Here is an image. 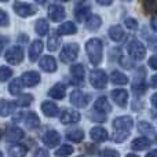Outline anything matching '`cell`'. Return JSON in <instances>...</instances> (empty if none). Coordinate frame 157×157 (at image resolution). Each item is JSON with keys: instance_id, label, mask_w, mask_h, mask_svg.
<instances>
[{"instance_id": "6da1fadb", "label": "cell", "mask_w": 157, "mask_h": 157, "mask_svg": "<svg viewBox=\"0 0 157 157\" xmlns=\"http://www.w3.org/2000/svg\"><path fill=\"white\" fill-rule=\"evenodd\" d=\"M102 50L103 44L99 39H90L86 44V51L88 55V59L92 65H99L102 61Z\"/></svg>"}, {"instance_id": "7a4b0ae2", "label": "cell", "mask_w": 157, "mask_h": 157, "mask_svg": "<svg viewBox=\"0 0 157 157\" xmlns=\"http://www.w3.org/2000/svg\"><path fill=\"white\" fill-rule=\"evenodd\" d=\"M90 83L92 87L97 90H102L108 84V75L102 71V69H95L90 73Z\"/></svg>"}, {"instance_id": "3957f363", "label": "cell", "mask_w": 157, "mask_h": 157, "mask_svg": "<svg viewBox=\"0 0 157 157\" xmlns=\"http://www.w3.org/2000/svg\"><path fill=\"white\" fill-rule=\"evenodd\" d=\"M78 55V44L76 43H68L63 46L61 51V61L65 63H72Z\"/></svg>"}, {"instance_id": "277c9868", "label": "cell", "mask_w": 157, "mask_h": 157, "mask_svg": "<svg viewBox=\"0 0 157 157\" xmlns=\"http://www.w3.org/2000/svg\"><path fill=\"white\" fill-rule=\"evenodd\" d=\"M4 58L10 65H18L24 61V50L18 46H13L6 51Z\"/></svg>"}, {"instance_id": "5b68a950", "label": "cell", "mask_w": 157, "mask_h": 157, "mask_svg": "<svg viewBox=\"0 0 157 157\" xmlns=\"http://www.w3.org/2000/svg\"><path fill=\"white\" fill-rule=\"evenodd\" d=\"M127 50H128V54H130L132 58L138 59V61L144 59L145 55H146V48H145L144 44H142L141 41H138V40L131 41V43L128 44Z\"/></svg>"}, {"instance_id": "8992f818", "label": "cell", "mask_w": 157, "mask_h": 157, "mask_svg": "<svg viewBox=\"0 0 157 157\" xmlns=\"http://www.w3.org/2000/svg\"><path fill=\"white\" fill-rule=\"evenodd\" d=\"M132 125H134V120L130 116H120L113 120L114 130L120 131V132H130Z\"/></svg>"}, {"instance_id": "52a82bcc", "label": "cell", "mask_w": 157, "mask_h": 157, "mask_svg": "<svg viewBox=\"0 0 157 157\" xmlns=\"http://www.w3.org/2000/svg\"><path fill=\"white\" fill-rule=\"evenodd\" d=\"M71 102L73 103L75 106H77V108H84V106H87V103L90 102V95L84 94L80 90H75L71 94Z\"/></svg>"}, {"instance_id": "ba28073f", "label": "cell", "mask_w": 157, "mask_h": 157, "mask_svg": "<svg viewBox=\"0 0 157 157\" xmlns=\"http://www.w3.org/2000/svg\"><path fill=\"white\" fill-rule=\"evenodd\" d=\"M14 11L18 14L19 17H30L36 14V8L33 6L28 4V3H22V2H15L14 3Z\"/></svg>"}, {"instance_id": "9c48e42d", "label": "cell", "mask_w": 157, "mask_h": 157, "mask_svg": "<svg viewBox=\"0 0 157 157\" xmlns=\"http://www.w3.org/2000/svg\"><path fill=\"white\" fill-rule=\"evenodd\" d=\"M48 17L52 22H61L66 17L65 8L59 4H51L48 8Z\"/></svg>"}, {"instance_id": "30bf717a", "label": "cell", "mask_w": 157, "mask_h": 157, "mask_svg": "<svg viewBox=\"0 0 157 157\" xmlns=\"http://www.w3.org/2000/svg\"><path fill=\"white\" fill-rule=\"evenodd\" d=\"M59 120L62 124H73V123H77L80 120V113L77 110H73V109H65L61 113Z\"/></svg>"}, {"instance_id": "8fae6325", "label": "cell", "mask_w": 157, "mask_h": 157, "mask_svg": "<svg viewBox=\"0 0 157 157\" xmlns=\"http://www.w3.org/2000/svg\"><path fill=\"white\" fill-rule=\"evenodd\" d=\"M90 11H91V8L87 3H77L76 8H75V17L78 22H87L90 18Z\"/></svg>"}, {"instance_id": "7c38bea8", "label": "cell", "mask_w": 157, "mask_h": 157, "mask_svg": "<svg viewBox=\"0 0 157 157\" xmlns=\"http://www.w3.org/2000/svg\"><path fill=\"white\" fill-rule=\"evenodd\" d=\"M39 66H40L41 71L52 73V72L57 71V61H55V58L51 57V55H46V57H43L40 59Z\"/></svg>"}, {"instance_id": "4fadbf2b", "label": "cell", "mask_w": 157, "mask_h": 157, "mask_svg": "<svg viewBox=\"0 0 157 157\" xmlns=\"http://www.w3.org/2000/svg\"><path fill=\"white\" fill-rule=\"evenodd\" d=\"M22 83L24 86L26 87H33V86H37L40 83V75L35 71H29V72H25L21 77Z\"/></svg>"}, {"instance_id": "5bb4252c", "label": "cell", "mask_w": 157, "mask_h": 157, "mask_svg": "<svg viewBox=\"0 0 157 157\" xmlns=\"http://www.w3.org/2000/svg\"><path fill=\"white\" fill-rule=\"evenodd\" d=\"M112 98H113V101L117 103L119 106H121V108H124V106H127V102H128V92L125 91V90L123 88H117V90H113V91L110 92Z\"/></svg>"}, {"instance_id": "9a60e30c", "label": "cell", "mask_w": 157, "mask_h": 157, "mask_svg": "<svg viewBox=\"0 0 157 157\" xmlns=\"http://www.w3.org/2000/svg\"><path fill=\"white\" fill-rule=\"evenodd\" d=\"M43 51V43L40 40H35L32 41V44L29 46V59L32 62L37 61L40 58V54Z\"/></svg>"}, {"instance_id": "2e32d148", "label": "cell", "mask_w": 157, "mask_h": 157, "mask_svg": "<svg viewBox=\"0 0 157 157\" xmlns=\"http://www.w3.org/2000/svg\"><path fill=\"white\" fill-rule=\"evenodd\" d=\"M43 142H44V145H46V146L55 147L61 142V135L57 132V131L51 130V131H48V132L43 136Z\"/></svg>"}, {"instance_id": "e0dca14e", "label": "cell", "mask_w": 157, "mask_h": 157, "mask_svg": "<svg viewBox=\"0 0 157 157\" xmlns=\"http://www.w3.org/2000/svg\"><path fill=\"white\" fill-rule=\"evenodd\" d=\"M94 110L95 112H99V113H109L112 110V106L109 103V101L106 99V97H99L94 103Z\"/></svg>"}, {"instance_id": "ac0fdd59", "label": "cell", "mask_w": 157, "mask_h": 157, "mask_svg": "<svg viewBox=\"0 0 157 157\" xmlns=\"http://www.w3.org/2000/svg\"><path fill=\"white\" fill-rule=\"evenodd\" d=\"M90 135H91L92 141L98 142V144H101V142H105L106 139L109 138L108 131H106L103 127H94L91 130V132H90Z\"/></svg>"}, {"instance_id": "d6986e66", "label": "cell", "mask_w": 157, "mask_h": 157, "mask_svg": "<svg viewBox=\"0 0 157 157\" xmlns=\"http://www.w3.org/2000/svg\"><path fill=\"white\" fill-rule=\"evenodd\" d=\"M66 94V87L62 83H57L54 87H51V90L48 91V95L54 99H63Z\"/></svg>"}, {"instance_id": "ffe728a7", "label": "cell", "mask_w": 157, "mask_h": 157, "mask_svg": "<svg viewBox=\"0 0 157 157\" xmlns=\"http://www.w3.org/2000/svg\"><path fill=\"white\" fill-rule=\"evenodd\" d=\"M41 112L48 117H54L59 113V109H58V106L55 105L54 102H51V101H46V102L41 103Z\"/></svg>"}, {"instance_id": "44dd1931", "label": "cell", "mask_w": 157, "mask_h": 157, "mask_svg": "<svg viewBox=\"0 0 157 157\" xmlns=\"http://www.w3.org/2000/svg\"><path fill=\"white\" fill-rule=\"evenodd\" d=\"M57 32L59 33V35H63V36L75 35V33L77 32V28L72 21H66V22H62V24L59 25V28H58Z\"/></svg>"}, {"instance_id": "7402d4cb", "label": "cell", "mask_w": 157, "mask_h": 157, "mask_svg": "<svg viewBox=\"0 0 157 157\" xmlns=\"http://www.w3.org/2000/svg\"><path fill=\"white\" fill-rule=\"evenodd\" d=\"M24 136H25V132L18 127L10 128V130L7 131V134H6V139H7L8 142H17V141H19V139H22Z\"/></svg>"}, {"instance_id": "603a6c76", "label": "cell", "mask_w": 157, "mask_h": 157, "mask_svg": "<svg viewBox=\"0 0 157 157\" xmlns=\"http://www.w3.org/2000/svg\"><path fill=\"white\" fill-rule=\"evenodd\" d=\"M61 46V39H59V33L51 30V35L48 37V43H47V48L48 51H57Z\"/></svg>"}, {"instance_id": "cb8c5ba5", "label": "cell", "mask_w": 157, "mask_h": 157, "mask_svg": "<svg viewBox=\"0 0 157 157\" xmlns=\"http://www.w3.org/2000/svg\"><path fill=\"white\" fill-rule=\"evenodd\" d=\"M150 139H147L146 136H141V138H135L131 144V147L132 150H145L150 146Z\"/></svg>"}, {"instance_id": "d4e9b609", "label": "cell", "mask_w": 157, "mask_h": 157, "mask_svg": "<svg viewBox=\"0 0 157 157\" xmlns=\"http://www.w3.org/2000/svg\"><path fill=\"white\" fill-rule=\"evenodd\" d=\"M26 153H28L26 146H24V145H21V144H15L8 147V155L11 157H25Z\"/></svg>"}, {"instance_id": "484cf974", "label": "cell", "mask_w": 157, "mask_h": 157, "mask_svg": "<svg viewBox=\"0 0 157 157\" xmlns=\"http://www.w3.org/2000/svg\"><path fill=\"white\" fill-rule=\"evenodd\" d=\"M14 108H15V103L10 102L7 99H0V116H10L14 112Z\"/></svg>"}, {"instance_id": "4316f807", "label": "cell", "mask_w": 157, "mask_h": 157, "mask_svg": "<svg viewBox=\"0 0 157 157\" xmlns=\"http://www.w3.org/2000/svg\"><path fill=\"white\" fill-rule=\"evenodd\" d=\"M109 36L114 41H121L124 37V30L120 25H113V26L109 28Z\"/></svg>"}, {"instance_id": "83f0119b", "label": "cell", "mask_w": 157, "mask_h": 157, "mask_svg": "<svg viewBox=\"0 0 157 157\" xmlns=\"http://www.w3.org/2000/svg\"><path fill=\"white\" fill-rule=\"evenodd\" d=\"M35 30H36V33H37L39 36H44V35H47V33L50 32V25H48V22L46 21V19H39L37 22H36V25H35Z\"/></svg>"}, {"instance_id": "f1b7e54d", "label": "cell", "mask_w": 157, "mask_h": 157, "mask_svg": "<svg viewBox=\"0 0 157 157\" xmlns=\"http://www.w3.org/2000/svg\"><path fill=\"white\" fill-rule=\"evenodd\" d=\"M110 80H112V83L117 84V86H124V84L128 83V77L119 71H114L113 73L110 75Z\"/></svg>"}, {"instance_id": "f546056e", "label": "cell", "mask_w": 157, "mask_h": 157, "mask_svg": "<svg viewBox=\"0 0 157 157\" xmlns=\"http://www.w3.org/2000/svg\"><path fill=\"white\" fill-rule=\"evenodd\" d=\"M71 73H72V76H73V78L76 81H83L84 80V66L80 65V63L72 65Z\"/></svg>"}, {"instance_id": "4dcf8cb0", "label": "cell", "mask_w": 157, "mask_h": 157, "mask_svg": "<svg viewBox=\"0 0 157 157\" xmlns=\"http://www.w3.org/2000/svg\"><path fill=\"white\" fill-rule=\"evenodd\" d=\"M101 25H102V19H101L99 15H91L88 18V21L86 22V26L88 30H97Z\"/></svg>"}, {"instance_id": "1f68e13d", "label": "cell", "mask_w": 157, "mask_h": 157, "mask_svg": "<svg viewBox=\"0 0 157 157\" xmlns=\"http://www.w3.org/2000/svg\"><path fill=\"white\" fill-rule=\"evenodd\" d=\"M22 88H24V83H22L21 78L13 80L10 83V86H8V91H10L11 95H18L19 92L22 91Z\"/></svg>"}, {"instance_id": "d6a6232c", "label": "cell", "mask_w": 157, "mask_h": 157, "mask_svg": "<svg viewBox=\"0 0 157 157\" xmlns=\"http://www.w3.org/2000/svg\"><path fill=\"white\" fill-rule=\"evenodd\" d=\"M26 127L28 128H37L40 125V119L37 117V114L33 113V112H29V114L26 116Z\"/></svg>"}, {"instance_id": "836d02e7", "label": "cell", "mask_w": 157, "mask_h": 157, "mask_svg": "<svg viewBox=\"0 0 157 157\" xmlns=\"http://www.w3.org/2000/svg\"><path fill=\"white\" fill-rule=\"evenodd\" d=\"M32 102H33V95H30V94H24V95H21V97L17 98L15 105L21 106V108H26V106H29Z\"/></svg>"}, {"instance_id": "e575fe53", "label": "cell", "mask_w": 157, "mask_h": 157, "mask_svg": "<svg viewBox=\"0 0 157 157\" xmlns=\"http://www.w3.org/2000/svg\"><path fill=\"white\" fill-rule=\"evenodd\" d=\"M66 138L72 142H81L84 139V132L81 130H75L66 134Z\"/></svg>"}, {"instance_id": "d590c367", "label": "cell", "mask_w": 157, "mask_h": 157, "mask_svg": "<svg viewBox=\"0 0 157 157\" xmlns=\"http://www.w3.org/2000/svg\"><path fill=\"white\" fill-rule=\"evenodd\" d=\"M72 153H73V146H71V145H62V146L55 152V156L57 157H69Z\"/></svg>"}, {"instance_id": "8d00e7d4", "label": "cell", "mask_w": 157, "mask_h": 157, "mask_svg": "<svg viewBox=\"0 0 157 157\" xmlns=\"http://www.w3.org/2000/svg\"><path fill=\"white\" fill-rule=\"evenodd\" d=\"M13 76V69L8 66H0V81H7Z\"/></svg>"}, {"instance_id": "74e56055", "label": "cell", "mask_w": 157, "mask_h": 157, "mask_svg": "<svg viewBox=\"0 0 157 157\" xmlns=\"http://www.w3.org/2000/svg\"><path fill=\"white\" fill-rule=\"evenodd\" d=\"M138 130L141 131V132H144V134H152L153 131H155V128H153V125L150 124V123L141 121L138 124Z\"/></svg>"}, {"instance_id": "f35d334b", "label": "cell", "mask_w": 157, "mask_h": 157, "mask_svg": "<svg viewBox=\"0 0 157 157\" xmlns=\"http://www.w3.org/2000/svg\"><path fill=\"white\" fill-rule=\"evenodd\" d=\"M144 7L147 13H157V0H146L144 2Z\"/></svg>"}, {"instance_id": "ab89813d", "label": "cell", "mask_w": 157, "mask_h": 157, "mask_svg": "<svg viewBox=\"0 0 157 157\" xmlns=\"http://www.w3.org/2000/svg\"><path fill=\"white\" fill-rule=\"evenodd\" d=\"M130 135V132H120V131H114V134H113V141L114 142H117V144H120V142H123L127 136Z\"/></svg>"}, {"instance_id": "60d3db41", "label": "cell", "mask_w": 157, "mask_h": 157, "mask_svg": "<svg viewBox=\"0 0 157 157\" xmlns=\"http://www.w3.org/2000/svg\"><path fill=\"white\" fill-rule=\"evenodd\" d=\"M90 117L92 119V121H105L106 120V114H103V113H99V112H91L90 113Z\"/></svg>"}, {"instance_id": "b9f144b4", "label": "cell", "mask_w": 157, "mask_h": 157, "mask_svg": "<svg viewBox=\"0 0 157 157\" xmlns=\"http://www.w3.org/2000/svg\"><path fill=\"white\" fill-rule=\"evenodd\" d=\"M99 157H120V156H119V153H117L116 150H113V149H105V150H102V152H101Z\"/></svg>"}, {"instance_id": "7bdbcfd3", "label": "cell", "mask_w": 157, "mask_h": 157, "mask_svg": "<svg viewBox=\"0 0 157 157\" xmlns=\"http://www.w3.org/2000/svg\"><path fill=\"white\" fill-rule=\"evenodd\" d=\"M124 24H125V26L131 30H135L136 28H138V22H136V19H134V18H127L124 21Z\"/></svg>"}, {"instance_id": "ee69618b", "label": "cell", "mask_w": 157, "mask_h": 157, "mask_svg": "<svg viewBox=\"0 0 157 157\" xmlns=\"http://www.w3.org/2000/svg\"><path fill=\"white\" fill-rule=\"evenodd\" d=\"M8 25V15L6 11L0 10V26H7Z\"/></svg>"}, {"instance_id": "f6af8a7d", "label": "cell", "mask_w": 157, "mask_h": 157, "mask_svg": "<svg viewBox=\"0 0 157 157\" xmlns=\"http://www.w3.org/2000/svg\"><path fill=\"white\" fill-rule=\"evenodd\" d=\"M132 90H134V92H135V94H142V92L146 91V86H145L144 83H141L139 86L135 83V84L132 86Z\"/></svg>"}, {"instance_id": "bcb514c9", "label": "cell", "mask_w": 157, "mask_h": 157, "mask_svg": "<svg viewBox=\"0 0 157 157\" xmlns=\"http://www.w3.org/2000/svg\"><path fill=\"white\" fill-rule=\"evenodd\" d=\"M33 157H50V153L47 152V149H43V147H40V149L36 150L35 156Z\"/></svg>"}, {"instance_id": "7dc6e473", "label": "cell", "mask_w": 157, "mask_h": 157, "mask_svg": "<svg viewBox=\"0 0 157 157\" xmlns=\"http://www.w3.org/2000/svg\"><path fill=\"white\" fill-rule=\"evenodd\" d=\"M149 66L152 69H156L157 71V55H153V57H150V59H149Z\"/></svg>"}, {"instance_id": "c3c4849f", "label": "cell", "mask_w": 157, "mask_h": 157, "mask_svg": "<svg viewBox=\"0 0 157 157\" xmlns=\"http://www.w3.org/2000/svg\"><path fill=\"white\" fill-rule=\"evenodd\" d=\"M8 43V39L4 37V36H0V54H2L3 48H4V46Z\"/></svg>"}, {"instance_id": "681fc988", "label": "cell", "mask_w": 157, "mask_h": 157, "mask_svg": "<svg viewBox=\"0 0 157 157\" xmlns=\"http://www.w3.org/2000/svg\"><path fill=\"white\" fill-rule=\"evenodd\" d=\"M150 86L155 87V88H157V75H155V76L150 78Z\"/></svg>"}, {"instance_id": "f907efd6", "label": "cell", "mask_w": 157, "mask_h": 157, "mask_svg": "<svg viewBox=\"0 0 157 157\" xmlns=\"http://www.w3.org/2000/svg\"><path fill=\"white\" fill-rule=\"evenodd\" d=\"M150 25H152V29L157 32V17H155V18L150 21Z\"/></svg>"}, {"instance_id": "816d5d0a", "label": "cell", "mask_w": 157, "mask_h": 157, "mask_svg": "<svg viewBox=\"0 0 157 157\" xmlns=\"http://www.w3.org/2000/svg\"><path fill=\"white\" fill-rule=\"evenodd\" d=\"M152 105L155 106V108H157V92L153 94V97H152Z\"/></svg>"}, {"instance_id": "f5cc1de1", "label": "cell", "mask_w": 157, "mask_h": 157, "mask_svg": "<svg viewBox=\"0 0 157 157\" xmlns=\"http://www.w3.org/2000/svg\"><path fill=\"white\" fill-rule=\"evenodd\" d=\"M146 157H157V149H155V150H150V152L146 155Z\"/></svg>"}, {"instance_id": "db71d44e", "label": "cell", "mask_w": 157, "mask_h": 157, "mask_svg": "<svg viewBox=\"0 0 157 157\" xmlns=\"http://www.w3.org/2000/svg\"><path fill=\"white\" fill-rule=\"evenodd\" d=\"M98 3H99L101 6H110L112 4V2H98Z\"/></svg>"}, {"instance_id": "11a10c76", "label": "cell", "mask_w": 157, "mask_h": 157, "mask_svg": "<svg viewBox=\"0 0 157 157\" xmlns=\"http://www.w3.org/2000/svg\"><path fill=\"white\" fill-rule=\"evenodd\" d=\"M127 157H139V156H136V155H134V153H131V155H128Z\"/></svg>"}, {"instance_id": "9f6ffc18", "label": "cell", "mask_w": 157, "mask_h": 157, "mask_svg": "<svg viewBox=\"0 0 157 157\" xmlns=\"http://www.w3.org/2000/svg\"><path fill=\"white\" fill-rule=\"evenodd\" d=\"M2 136H3V131L0 130V139H2Z\"/></svg>"}, {"instance_id": "6f0895ef", "label": "cell", "mask_w": 157, "mask_h": 157, "mask_svg": "<svg viewBox=\"0 0 157 157\" xmlns=\"http://www.w3.org/2000/svg\"><path fill=\"white\" fill-rule=\"evenodd\" d=\"M0 157H3V153L2 152H0Z\"/></svg>"}, {"instance_id": "680465c9", "label": "cell", "mask_w": 157, "mask_h": 157, "mask_svg": "<svg viewBox=\"0 0 157 157\" xmlns=\"http://www.w3.org/2000/svg\"><path fill=\"white\" fill-rule=\"evenodd\" d=\"M78 157H83V156H78Z\"/></svg>"}, {"instance_id": "91938a15", "label": "cell", "mask_w": 157, "mask_h": 157, "mask_svg": "<svg viewBox=\"0 0 157 157\" xmlns=\"http://www.w3.org/2000/svg\"><path fill=\"white\" fill-rule=\"evenodd\" d=\"M156 139H157V136H156Z\"/></svg>"}]
</instances>
